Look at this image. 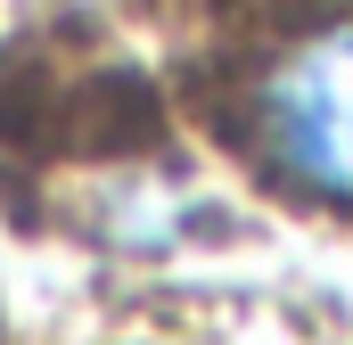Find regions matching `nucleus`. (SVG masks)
Returning a JSON list of instances; mask_svg holds the SVG:
<instances>
[{
	"instance_id": "f257e3e1",
	"label": "nucleus",
	"mask_w": 353,
	"mask_h": 345,
	"mask_svg": "<svg viewBox=\"0 0 353 345\" xmlns=\"http://www.w3.org/2000/svg\"><path fill=\"white\" fill-rule=\"evenodd\" d=\"M247 157L279 197L353 222V17L296 25L239 99Z\"/></svg>"
}]
</instances>
